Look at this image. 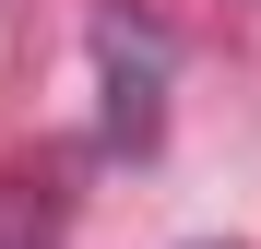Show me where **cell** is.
<instances>
[{"instance_id": "obj_1", "label": "cell", "mask_w": 261, "mask_h": 249, "mask_svg": "<svg viewBox=\"0 0 261 249\" xmlns=\"http://www.w3.org/2000/svg\"><path fill=\"white\" fill-rule=\"evenodd\" d=\"M95 48H107V71H119L107 143H154V48H143V36H119V24H95Z\"/></svg>"}]
</instances>
